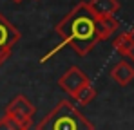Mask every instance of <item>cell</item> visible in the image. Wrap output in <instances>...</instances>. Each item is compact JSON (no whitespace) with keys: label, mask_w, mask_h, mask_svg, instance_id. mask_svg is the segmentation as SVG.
Instances as JSON below:
<instances>
[{"label":"cell","mask_w":134,"mask_h":130,"mask_svg":"<svg viewBox=\"0 0 134 130\" xmlns=\"http://www.w3.org/2000/svg\"><path fill=\"white\" fill-rule=\"evenodd\" d=\"M96 20L98 18L92 15V11L89 9L87 2L76 4L65 16L56 23V27H54L56 34L62 38V43L56 45L54 49H51L47 54H44L40 58V62L44 63L47 60H51L65 45H69L80 56L89 54L91 51L100 43L98 31H96Z\"/></svg>","instance_id":"1"},{"label":"cell","mask_w":134,"mask_h":130,"mask_svg":"<svg viewBox=\"0 0 134 130\" xmlns=\"http://www.w3.org/2000/svg\"><path fill=\"white\" fill-rule=\"evenodd\" d=\"M36 130H94V125L69 99H60L58 105L38 121Z\"/></svg>","instance_id":"2"},{"label":"cell","mask_w":134,"mask_h":130,"mask_svg":"<svg viewBox=\"0 0 134 130\" xmlns=\"http://www.w3.org/2000/svg\"><path fill=\"white\" fill-rule=\"evenodd\" d=\"M5 116L20 121V123H25V125H31L33 123V116L36 114V107L24 96V94H18L15 96L7 105H5V110H4Z\"/></svg>","instance_id":"3"},{"label":"cell","mask_w":134,"mask_h":130,"mask_svg":"<svg viewBox=\"0 0 134 130\" xmlns=\"http://www.w3.org/2000/svg\"><path fill=\"white\" fill-rule=\"evenodd\" d=\"M87 83H91L89 78H87V74H85L80 67H71L67 72H64V74L60 76V80H58V87H60L62 90H65L71 98H72L83 85H87Z\"/></svg>","instance_id":"4"},{"label":"cell","mask_w":134,"mask_h":130,"mask_svg":"<svg viewBox=\"0 0 134 130\" xmlns=\"http://www.w3.org/2000/svg\"><path fill=\"white\" fill-rule=\"evenodd\" d=\"M20 38H22L20 31L0 13V47L11 49L15 43L20 42Z\"/></svg>","instance_id":"5"},{"label":"cell","mask_w":134,"mask_h":130,"mask_svg":"<svg viewBox=\"0 0 134 130\" xmlns=\"http://www.w3.org/2000/svg\"><path fill=\"white\" fill-rule=\"evenodd\" d=\"M89 9L96 18H105V16H114L120 11V2L118 0H89L87 2Z\"/></svg>","instance_id":"6"},{"label":"cell","mask_w":134,"mask_h":130,"mask_svg":"<svg viewBox=\"0 0 134 130\" xmlns=\"http://www.w3.org/2000/svg\"><path fill=\"white\" fill-rule=\"evenodd\" d=\"M111 78L121 87L129 85V83L134 80V65H131L129 62H125V60L118 62V63L112 67Z\"/></svg>","instance_id":"7"},{"label":"cell","mask_w":134,"mask_h":130,"mask_svg":"<svg viewBox=\"0 0 134 130\" xmlns=\"http://www.w3.org/2000/svg\"><path fill=\"white\" fill-rule=\"evenodd\" d=\"M118 29H120V22L116 20L114 16H105V18H98L96 20V31H98L100 42L109 40Z\"/></svg>","instance_id":"8"},{"label":"cell","mask_w":134,"mask_h":130,"mask_svg":"<svg viewBox=\"0 0 134 130\" xmlns=\"http://www.w3.org/2000/svg\"><path fill=\"white\" fill-rule=\"evenodd\" d=\"M94 98H96V88L91 85V83L83 85L76 94H74V96H72V99H74L78 105H82V107H83V105H89Z\"/></svg>","instance_id":"9"},{"label":"cell","mask_w":134,"mask_h":130,"mask_svg":"<svg viewBox=\"0 0 134 130\" xmlns=\"http://www.w3.org/2000/svg\"><path fill=\"white\" fill-rule=\"evenodd\" d=\"M112 47H114L121 56H129V52H131V36H129V33H127V31L120 33V34L112 40Z\"/></svg>","instance_id":"10"},{"label":"cell","mask_w":134,"mask_h":130,"mask_svg":"<svg viewBox=\"0 0 134 130\" xmlns=\"http://www.w3.org/2000/svg\"><path fill=\"white\" fill-rule=\"evenodd\" d=\"M29 128H31V125L20 123V121L9 117V116H5V114L0 117V130H29Z\"/></svg>","instance_id":"11"},{"label":"cell","mask_w":134,"mask_h":130,"mask_svg":"<svg viewBox=\"0 0 134 130\" xmlns=\"http://www.w3.org/2000/svg\"><path fill=\"white\" fill-rule=\"evenodd\" d=\"M127 33H129V36H131V52H129L127 58H131L132 63H134V27H132V29H129Z\"/></svg>","instance_id":"12"},{"label":"cell","mask_w":134,"mask_h":130,"mask_svg":"<svg viewBox=\"0 0 134 130\" xmlns=\"http://www.w3.org/2000/svg\"><path fill=\"white\" fill-rule=\"evenodd\" d=\"M11 56V49H5V47H0V65L4 63L7 58Z\"/></svg>","instance_id":"13"},{"label":"cell","mask_w":134,"mask_h":130,"mask_svg":"<svg viewBox=\"0 0 134 130\" xmlns=\"http://www.w3.org/2000/svg\"><path fill=\"white\" fill-rule=\"evenodd\" d=\"M13 2H16V4H20V2H22V0H13Z\"/></svg>","instance_id":"14"}]
</instances>
